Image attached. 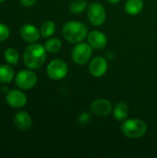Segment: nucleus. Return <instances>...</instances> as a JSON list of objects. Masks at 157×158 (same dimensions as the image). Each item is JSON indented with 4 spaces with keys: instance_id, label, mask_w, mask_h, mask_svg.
Returning <instances> with one entry per match:
<instances>
[{
    "instance_id": "1",
    "label": "nucleus",
    "mask_w": 157,
    "mask_h": 158,
    "mask_svg": "<svg viewBox=\"0 0 157 158\" xmlns=\"http://www.w3.org/2000/svg\"><path fill=\"white\" fill-rule=\"evenodd\" d=\"M46 49L40 44L32 43L24 51L23 61L24 64L31 69L41 68L46 59Z\"/></svg>"
},
{
    "instance_id": "2",
    "label": "nucleus",
    "mask_w": 157,
    "mask_h": 158,
    "mask_svg": "<svg viewBox=\"0 0 157 158\" xmlns=\"http://www.w3.org/2000/svg\"><path fill=\"white\" fill-rule=\"evenodd\" d=\"M63 37L71 44H79L82 42L88 35L87 26L77 20H71L63 26L62 29Z\"/></svg>"
},
{
    "instance_id": "3",
    "label": "nucleus",
    "mask_w": 157,
    "mask_h": 158,
    "mask_svg": "<svg viewBox=\"0 0 157 158\" xmlns=\"http://www.w3.org/2000/svg\"><path fill=\"white\" fill-rule=\"evenodd\" d=\"M121 131L127 138L139 139L147 132V125L143 120L139 118L125 119L121 125Z\"/></svg>"
},
{
    "instance_id": "4",
    "label": "nucleus",
    "mask_w": 157,
    "mask_h": 158,
    "mask_svg": "<svg viewBox=\"0 0 157 158\" xmlns=\"http://www.w3.org/2000/svg\"><path fill=\"white\" fill-rule=\"evenodd\" d=\"M92 54L93 47L90 45V44L81 42L73 47L71 52V57L76 64L84 65L90 60Z\"/></svg>"
},
{
    "instance_id": "5",
    "label": "nucleus",
    "mask_w": 157,
    "mask_h": 158,
    "mask_svg": "<svg viewBox=\"0 0 157 158\" xmlns=\"http://www.w3.org/2000/svg\"><path fill=\"white\" fill-rule=\"evenodd\" d=\"M68 72L67 63L62 59H53L46 68V73L51 80L59 81L64 79Z\"/></svg>"
},
{
    "instance_id": "6",
    "label": "nucleus",
    "mask_w": 157,
    "mask_h": 158,
    "mask_svg": "<svg viewBox=\"0 0 157 158\" xmlns=\"http://www.w3.org/2000/svg\"><path fill=\"white\" fill-rule=\"evenodd\" d=\"M106 19V12L100 3H92L88 8V19L93 26H102Z\"/></svg>"
},
{
    "instance_id": "7",
    "label": "nucleus",
    "mask_w": 157,
    "mask_h": 158,
    "mask_svg": "<svg viewBox=\"0 0 157 158\" xmlns=\"http://www.w3.org/2000/svg\"><path fill=\"white\" fill-rule=\"evenodd\" d=\"M16 85L22 90H29L35 86L37 82V75L31 70H21L15 78Z\"/></svg>"
},
{
    "instance_id": "8",
    "label": "nucleus",
    "mask_w": 157,
    "mask_h": 158,
    "mask_svg": "<svg viewBox=\"0 0 157 158\" xmlns=\"http://www.w3.org/2000/svg\"><path fill=\"white\" fill-rule=\"evenodd\" d=\"M107 69H108L107 60H106V58H105L104 56H95L94 58H93L89 65L90 73L93 77H96V78L103 77L106 73Z\"/></svg>"
},
{
    "instance_id": "9",
    "label": "nucleus",
    "mask_w": 157,
    "mask_h": 158,
    "mask_svg": "<svg viewBox=\"0 0 157 158\" xmlns=\"http://www.w3.org/2000/svg\"><path fill=\"white\" fill-rule=\"evenodd\" d=\"M91 112L97 117H106L112 112V103L104 98L94 100L91 105Z\"/></svg>"
},
{
    "instance_id": "10",
    "label": "nucleus",
    "mask_w": 157,
    "mask_h": 158,
    "mask_svg": "<svg viewBox=\"0 0 157 158\" xmlns=\"http://www.w3.org/2000/svg\"><path fill=\"white\" fill-rule=\"evenodd\" d=\"M6 103L13 108H21L27 103L26 94L19 90L8 91L6 96Z\"/></svg>"
},
{
    "instance_id": "11",
    "label": "nucleus",
    "mask_w": 157,
    "mask_h": 158,
    "mask_svg": "<svg viewBox=\"0 0 157 158\" xmlns=\"http://www.w3.org/2000/svg\"><path fill=\"white\" fill-rule=\"evenodd\" d=\"M87 40L93 48L101 50L107 44V38L105 33L100 31H92L87 35Z\"/></svg>"
},
{
    "instance_id": "12",
    "label": "nucleus",
    "mask_w": 157,
    "mask_h": 158,
    "mask_svg": "<svg viewBox=\"0 0 157 158\" xmlns=\"http://www.w3.org/2000/svg\"><path fill=\"white\" fill-rule=\"evenodd\" d=\"M21 38L28 43H36L41 36V31L31 24H25L21 27L20 30Z\"/></svg>"
},
{
    "instance_id": "13",
    "label": "nucleus",
    "mask_w": 157,
    "mask_h": 158,
    "mask_svg": "<svg viewBox=\"0 0 157 158\" xmlns=\"http://www.w3.org/2000/svg\"><path fill=\"white\" fill-rule=\"evenodd\" d=\"M14 123L16 127L20 131H28L32 126V120L31 116L25 111H19L14 116Z\"/></svg>"
},
{
    "instance_id": "14",
    "label": "nucleus",
    "mask_w": 157,
    "mask_h": 158,
    "mask_svg": "<svg viewBox=\"0 0 157 158\" xmlns=\"http://www.w3.org/2000/svg\"><path fill=\"white\" fill-rule=\"evenodd\" d=\"M143 9V0H128L125 3V11L130 15H138Z\"/></svg>"
},
{
    "instance_id": "15",
    "label": "nucleus",
    "mask_w": 157,
    "mask_h": 158,
    "mask_svg": "<svg viewBox=\"0 0 157 158\" xmlns=\"http://www.w3.org/2000/svg\"><path fill=\"white\" fill-rule=\"evenodd\" d=\"M114 118L118 121H123L129 116V106L126 103L120 102L116 105L113 110Z\"/></svg>"
},
{
    "instance_id": "16",
    "label": "nucleus",
    "mask_w": 157,
    "mask_h": 158,
    "mask_svg": "<svg viewBox=\"0 0 157 158\" xmlns=\"http://www.w3.org/2000/svg\"><path fill=\"white\" fill-rule=\"evenodd\" d=\"M14 78V70L9 65H0V82L9 83Z\"/></svg>"
},
{
    "instance_id": "17",
    "label": "nucleus",
    "mask_w": 157,
    "mask_h": 158,
    "mask_svg": "<svg viewBox=\"0 0 157 158\" xmlns=\"http://www.w3.org/2000/svg\"><path fill=\"white\" fill-rule=\"evenodd\" d=\"M41 35L44 38H48L52 36L56 31V24L52 20L44 21L41 26Z\"/></svg>"
},
{
    "instance_id": "18",
    "label": "nucleus",
    "mask_w": 157,
    "mask_h": 158,
    "mask_svg": "<svg viewBox=\"0 0 157 158\" xmlns=\"http://www.w3.org/2000/svg\"><path fill=\"white\" fill-rule=\"evenodd\" d=\"M62 43L57 38H50L45 42L44 47L49 53H56L61 49Z\"/></svg>"
},
{
    "instance_id": "19",
    "label": "nucleus",
    "mask_w": 157,
    "mask_h": 158,
    "mask_svg": "<svg viewBox=\"0 0 157 158\" xmlns=\"http://www.w3.org/2000/svg\"><path fill=\"white\" fill-rule=\"evenodd\" d=\"M87 2L85 0H74L69 6V9L72 14H81L87 8Z\"/></svg>"
},
{
    "instance_id": "20",
    "label": "nucleus",
    "mask_w": 157,
    "mask_h": 158,
    "mask_svg": "<svg viewBox=\"0 0 157 158\" xmlns=\"http://www.w3.org/2000/svg\"><path fill=\"white\" fill-rule=\"evenodd\" d=\"M4 57L6 61L10 65H16L19 61V56L16 49L14 48H7L4 53Z\"/></svg>"
},
{
    "instance_id": "21",
    "label": "nucleus",
    "mask_w": 157,
    "mask_h": 158,
    "mask_svg": "<svg viewBox=\"0 0 157 158\" xmlns=\"http://www.w3.org/2000/svg\"><path fill=\"white\" fill-rule=\"evenodd\" d=\"M9 36V29L6 25L0 23V42L6 40Z\"/></svg>"
},
{
    "instance_id": "22",
    "label": "nucleus",
    "mask_w": 157,
    "mask_h": 158,
    "mask_svg": "<svg viewBox=\"0 0 157 158\" xmlns=\"http://www.w3.org/2000/svg\"><path fill=\"white\" fill-rule=\"evenodd\" d=\"M90 119H91V116L88 112H82L78 117V122L80 124H86L90 121Z\"/></svg>"
},
{
    "instance_id": "23",
    "label": "nucleus",
    "mask_w": 157,
    "mask_h": 158,
    "mask_svg": "<svg viewBox=\"0 0 157 158\" xmlns=\"http://www.w3.org/2000/svg\"><path fill=\"white\" fill-rule=\"evenodd\" d=\"M20 2L25 6H31L35 4L36 0H20Z\"/></svg>"
},
{
    "instance_id": "24",
    "label": "nucleus",
    "mask_w": 157,
    "mask_h": 158,
    "mask_svg": "<svg viewBox=\"0 0 157 158\" xmlns=\"http://www.w3.org/2000/svg\"><path fill=\"white\" fill-rule=\"evenodd\" d=\"M109 3H111V4H117V3H118L120 0H107Z\"/></svg>"
},
{
    "instance_id": "25",
    "label": "nucleus",
    "mask_w": 157,
    "mask_h": 158,
    "mask_svg": "<svg viewBox=\"0 0 157 158\" xmlns=\"http://www.w3.org/2000/svg\"><path fill=\"white\" fill-rule=\"evenodd\" d=\"M5 0H0V3H2V2H4Z\"/></svg>"
}]
</instances>
